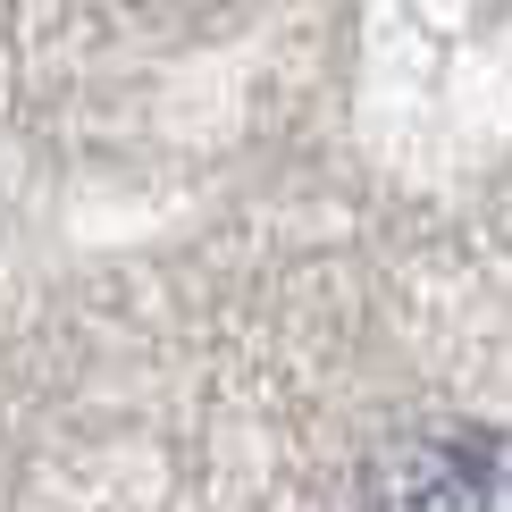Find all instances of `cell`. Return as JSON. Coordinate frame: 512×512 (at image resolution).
<instances>
[{"label":"cell","mask_w":512,"mask_h":512,"mask_svg":"<svg viewBox=\"0 0 512 512\" xmlns=\"http://www.w3.org/2000/svg\"><path fill=\"white\" fill-rule=\"evenodd\" d=\"M370 512H512V429H412L370 454Z\"/></svg>","instance_id":"1"}]
</instances>
